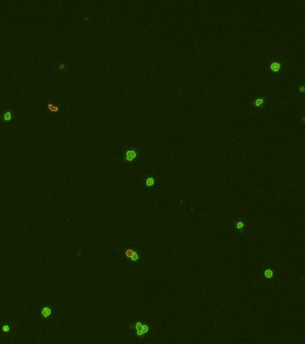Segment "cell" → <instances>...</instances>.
Instances as JSON below:
<instances>
[{
	"instance_id": "1",
	"label": "cell",
	"mask_w": 305,
	"mask_h": 344,
	"mask_svg": "<svg viewBox=\"0 0 305 344\" xmlns=\"http://www.w3.org/2000/svg\"><path fill=\"white\" fill-rule=\"evenodd\" d=\"M124 264L140 265L144 257V249L138 244H127L121 248Z\"/></svg>"
},
{
	"instance_id": "2",
	"label": "cell",
	"mask_w": 305,
	"mask_h": 344,
	"mask_svg": "<svg viewBox=\"0 0 305 344\" xmlns=\"http://www.w3.org/2000/svg\"><path fill=\"white\" fill-rule=\"evenodd\" d=\"M282 277V271L278 264L269 263H262L259 271V279L260 281L267 285H273L277 283Z\"/></svg>"
},
{
	"instance_id": "3",
	"label": "cell",
	"mask_w": 305,
	"mask_h": 344,
	"mask_svg": "<svg viewBox=\"0 0 305 344\" xmlns=\"http://www.w3.org/2000/svg\"><path fill=\"white\" fill-rule=\"evenodd\" d=\"M130 329L133 331V336L141 341L151 330V322L138 318L130 324Z\"/></svg>"
},
{
	"instance_id": "4",
	"label": "cell",
	"mask_w": 305,
	"mask_h": 344,
	"mask_svg": "<svg viewBox=\"0 0 305 344\" xmlns=\"http://www.w3.org/2000/svg\"><path fill=\"white\" fill-rule=\"evenodd\" d=\"M121 157H122V160L126 163H129V164L139 163L141 161V151L136 147L124 149Z\"/></svg>"
},
{
	"instance_id": "5",
	"label": "cell",
	"mask_w": 305,
	"mask_h": 344,
	"mask_svg": "<svg viewBox=\"0 0 305 344\" xmlns=\"http://www.w3.org/2000/svg\"><path fill=\"white\" fill-rule=\"evenodd\" d=\"M40 317L43 322H50L56 314V308L52 303L45 301L40 306Z\"/></svg>"
},
{
	"instance_id": "6",
	"label": "cell",
	"mask_w": 305,
	"mask_h": 344,
	"mask_svg": "<svg viewBox=\"0 0 305 344\" xmlns=\"http://www.w3.org/2000/svg\"><path fill=\"white\" fill-rule=\"evenodd\" d=\"M159 185V178L156 174H149L145 177L143 188L146 192H151L152 190L156 189Z\"/></svg>"
},
{
	"instance_id": "7",
	"label": "cell",
	"mask_w": 305,
	"mask_h": 344,
	"mask_svg": "<svg viewBox=\"0 0 305 344\" xmlns=\"http://www.w3.org/2000/svg\"><path fill=\"white\" fill-rule=\"evenodd\" d=\"M234 229L239 234H243L248 228V220L245 217H238L234 221Z\"/></svg>"
},
{
	"instance_id": "8",
	"label": "cell",
	"mask_w": 305,
	"mask_h": 344,
	"mask_svg": "<svg viewBox=\"0 0 305 344\" xmlns=\"http://www.w3.org/2000/svg\"><path fill=\"white\" fill-rule=\"evenodd\" d=\"M251 106L252 110L256 112H261L266 109L267 106V99L266 96H258L254 98L251 101Z\"/></svg>"
},
{
	"instance_id": "9",
	"label": "cell",
	"mask_w": 305,
	"mask_h": 344,
	"mask_svg": "<svg viewBox=\"0 0 305 344\" xmlns=\"http://www.w3.org/2000/svg\"><path fill=\"white\" fill-rule=\"evenodd\" d=\"M268 69L270 71V73L275 75V76H278L279 74L282 73V62L279 61V60H274L270 63Z\"/></svg>"
},
{
	"instance_id": "10",
	"label": "cell",
	"mask_w": 305,
	"mask_h": 344,
	"mask_svg": "<svg viewBox=\"0 0 305 344\" xmlns=\"http://www.w3.org/2000/svg\"><path fill=\"white\" fill-rule=\"evenodd\" d=\"M15 329V324L8 322V321H4L0 323V333L5 332V333H13Z\"/></svg>"
},
{
	"instance_id": "11",
	"label": "cell",
	"mask_w": 305,
	"mask_h": 344,
	"mask_svg": "<svg viewBox=\"0 0 305 344\" xmlns=\"http://www.w3.org/2000/svg\"><path fill=\"white\" fill-rule=\"evenodd\" d=\"M45 108L48 110L49 112H51V113H58V114L60 113V110L62 109L60 105H56V104L50 103V102L46 103L45 104Z\"/></svg>"
},
{
	"instance_id": "12",
	"label": "cell",
	"mask_w": 305,
	"mask_h": 344,
	"mask_svg": "<svg viewBox=\"0 0 305 344\" xmlns=\"http://www.w3.org/2000/svg\"><path fill=\"white\" fill-rule=\"evenodd\" d=\"M10 119H11V113H10L9 110H7L5 113V120H8L9 121Z\"/></svg>"
}]
</instances>
